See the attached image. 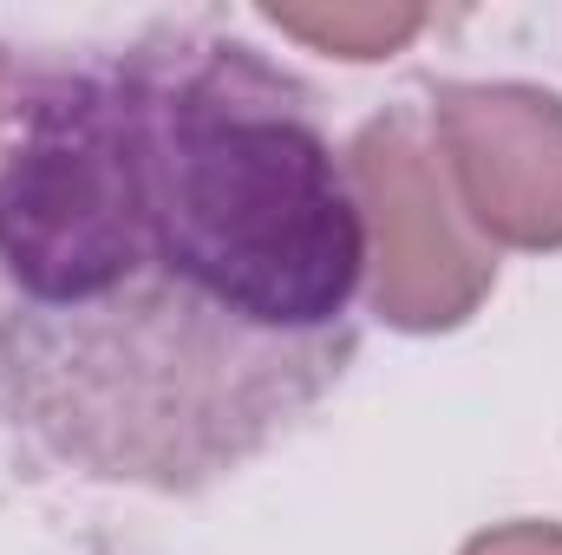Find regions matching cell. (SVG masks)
<instances>
[{
  "label": "cell",
  "instance_id": "277c9868",
  "mask_svg": "<svg viewBox=\"0 0 562 555\" xmlns=\"http://www.w3.org/2000/svg\"><path fill=\"white\" fill-rule=\"evenodd\" d=\"M262 20L276 33H288V39L314 46V53L367 66V59L400 53L431 13L425 7H262Z\"/></svg>",
  "mask_w": 562,
  "mask_h": 555
},
{
  "label": "cell",
  "instance_id": "3957f363",
  "mask_svg": "<svg viewBox=\"0 0 562 555\" xmlns=\"http://www.w3.org/2000/svg\"><path fill=\"white\" fill-rule=\"evenodd\" d=\"M431 144L464 223L491 249H562V99L517 79L438 86Z\"/></svg>",
  "mask_w": 562,
  "mask_h": 555
},
{
  "label": "cell",
  "instance_id": "7a4b0ae2",
  "mask_svg": "<svg viewBox=\"0 0 562 555\" xmlns=\"http://www.w3.org/2000/svg\"><path fill=\"white\" fill-rule=\"evenodd\" d=\"M367 236V301L400 333H451L497 287V249L464 223L419 112H386L347 144Z\"/></svg>",
  "mask_w": 562,
  "mask_h": 555
},
{
  "label": "cell",
  "instance_id": "6da1fadb",
  "mask_svg": "<svg viewBox=\"0 0 562 555\" xmlns=\"http://www.w3.org/2000/svg\"><path fill=\"white\" fill-rule=\"evenodd\" d=\"M367 236L314 92L157 20L0 53V438L59 477L196 497L360 353Z\"/></svg>",
  "mask_w": 562,
  "mask_h": 555
},
{
  "label": "cell",
  "instance_id": "5b68a950",
  "mask_svg": "<svg viewBox=\"0 0 562 555\" xmlns=\"http://www.w3.org/2000/svg\"><path fill=\"white\" fill-rule=\"evenodd\" d=\"M458 555H562V523H497L477 530Z\"/></svg>",
  "mask_w": 562,
  "mask_h": 555
}]
</instances>
